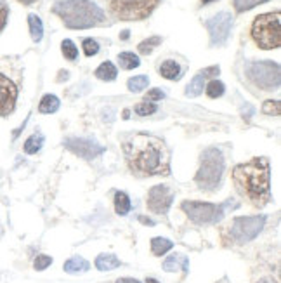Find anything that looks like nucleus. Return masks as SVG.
Masks as SVG:
<instances>
[{"instance_id":"nucleus-32","label":"nucleus","mask_w":281,"mask_h":283,"mask_svg":"<svg viewBox=\"0 0 281 283\" xmlns=\"http://www.w3.org/2000/svg\"><path fill=\"white\" fill-rule=\"evenodd\" d=\"M262 113L278 117V115L281 113V103L279 101H266L262 105Z\"/></svg>"},{"instance_id":"nucleus-30","label":"nucleus","mask_w":281,"mask_h":283,"mask_svg":"<svg viewBox=\"0 0 281 283\" xmlns=\"http://www.w3.org/2000/svg\"><path fill=\"white\" fill-rule=\"evenodd\" d=\"M160 43H162V38H160V37H150L148 40L140 42L137 45V49H139L140 54H151L155 47L160 45Z\"/></svg>"},{"instance_id":"nucleus-17","label":"nucleus","mask_w":281,"mask_h":283,"mask_svg":"<svg viewBox=\"0 0 281 283\" xmlns=\"http://www.w3.org/2000/svg\"><path fill=\"white\" fill-rule=\"evenodd\" d=\"M96 268L99 271H111L120 268V259L113 254H101L96 257Z\"/></svg>"},{"instance_id":"nucleus-12","label":"nucleus","mask_w":281,"mask_h":283,"mask_svg":"<svg viewBox=\"0 0 281 283\" xmlns=\"http://www.w3.org/2000/svg\"><path fill=\"white\" fill-rule=\"evenodd\" d=\"M64 146L70 151H73L75 155L85 158V160H92V158L99 157L104 151V148L99 143H96L94 139L89 137H68L64 141Z\"/></svg>"},{"instance_id":"nucleus-4","label":"nucleus","mask_w":281,"mask_h":283,"mask_svg":"<svg viewBox=\"0 0 281 283\" xmlns=\"http://www.w3.org/2000/svg\"><path fill=\"white\" fill-rule=\"evenodd\" d=\"M224 174V157L219 148L205 150L200 157V169L195 175V182L200 190L214 191L220 184Z\"/></svg>"},{"instance_id":"nucleus-25","label":"nucleus","mask_w":281,"mask_h":283,"mask_svg":"<svg viewBox=\"0 0 281 283\" xmlns=\"http://www.w3.org/2000/svg\"><path fill=\"white\" fill-rule=\"evenodd\" d=\"M118 63H120V66H122L123 70H134V68H137L140 65L139 56L134 54V53H122V54H118Z\"/></svg>"},{"instance_id":"nucleus-10","label":"nucleus","mask_w":281,"mask_h":283,"mask_svg":"<svg viewBox=\"0 0 281 283\" xmlns=\"http://www.w3.org/2000/svg\"><path fill=\"white\" fill-rule=\"evenodd\" d=\"M232 28V16L229 13H219L207 21V30L210 33L212 45H222L226 43Z\"/></svg>"},{"instance_id":"nucleus-22","label":"nucleus","mask_w":281,"mask_h":283,"mask_svg":"<svg viewBox=\"0 0 281 283\" xmlns=\"http://www.w3.org/2000/svg\"><path fill=\"white\" fill-rule=\"evenodd\" d=\"M28 25H30V35L35 42H40L43 37V25L42 19L38 18L37 14H30L28 16Z\"/></svg>"},{"instance_id":"nucleus-13","label":"nucleus","mask_w":281,"mask_h":283,"mask_svg":"<svg viewBox=\"0 0 281 283\" xmlns=\"http://www.w3.org/2000/svg\"><path fill=\"white\" fill-rule=\"evenodd\" d=\"M18 101V87L16 83L0 73V117H6L14 110Z\"/></svg>"},{"instance_id":"nucleus-21","label":"nucleus","mask_w":281,"mask_h":283,"mask_svg":"<svg viewBox=\"0 0 281 283\" xmlns=\"http://www.w3.org/2000/svg\"><path fill=\"white\" fill-rule=\"evenodd\" d=\"M174 243H172L168 238H162V237H156L151 240V252L156 257H162L163 254H167L168 250H172Z\"/></svg>"},{"instance_id":"nucleus-42","label":"nucleus","mask_w":281,"mask_h":283,"mask_svg":"<svg viewBox=\"0 0 281 283\" xmlns=\"http://www.w3.org/2000/svg\"><path fill=\"white\" fill-rule=\"evenodd\" d=\"M139 219L144 222V224H150V226H153V224H155V222H153V221H150V219H144V217H139Z\"/></svg>"},{"instance_id":"nucleus-29","label":"nucleus","mask_w":281,"mask_h":283,"mask_svg":"<svg viewBox=\"0 0 281 283\" xmlns=\"http://www.w3.org/2000/svg\"><path fill=\"white\" fill-rule=\"evenodd\" d=\"M267 2V0H232V6L238 13H245V11H250L254 7L260 6V4Z\"/></svg>"},{"instance_id":"nucleus-34","label":"nucleus","mask_w":281,"mask_h":283,"mask_svg":"<svg viewBox=\"0 0 281 283\" xmlns=\"http://www.w3.org/2000/svg\"><path fill=\"white\" fill-rule=\"evenodd\" d=\"M51 264H52V257H49V256H37V259H35V262H33V266L37 271L47 269Z\"/></svg>"},{"instance_id":"nucleus-8","label":"nucleus","mask_w":281,"mask_h":283,"mask_svg":"<svg viewBox=\"0 0 281 283\" xmlns=\"http://www.w3.org/2000/svg\"><path fill=\"white\" fill-rule=\"evenodd\" d=\"M266 224V216H252V217H236L227 228L231 243H247L252 242L257 234L262 231Z\"/></svg>"},{"instance_id":"nucleus-9","label":"nucleus","mask_w":281,"mask_h":283,"mask_svg":"<svg viewBox=\"0 0 281 283\" xmlns=\"http://www.w3.org/2000/svg\"><path fill=\"white\" fill-rule=\"evenodd\" d=\"M180 209L186 212V216L196 224H210V222H217L224 216V207L214 205V203L207 202H182Z\"/></svg>"},{"instance_id":"nucleus-40","label":"nucleus","mask_w":281,"mask_h":283,"mask_svg":"<svg viewBox=\"0 0 281 283\" xmlns=\"http://www.w3.org/2000/svg\"><path fill=\"white\" fill-rule=\"evenodd\" d=\"M19 2H21L23 6H31V4H35L37 0H19Z\"/></svg>"},{"instance_id":"nucleus-20","label":"nucleus","mask_w":281,"mask_h":283,"mask_svg":"<svg viewBox=\"0 0 281 283\" xmlns=\"http://www.w3.org/2000/svg\"><path fill=\"white\" fill-rule=\"evenodd\" d=\"M115 212L118 214V216H127L128 212H130V198H128L127 193H123V191H118V193H115Z\"/></svg>"},{"instance_id":"nucleus-45","label":"nucleus","mask_w":281,"mask_h":283,"mask_svg":"<svg viewBox=\"0 0 281 283\" xmlns=\"http://www.w3.org/2000/svg\"><path fill=\"white\" fill-rule=\"evenodd\" d=\"M2 231H4V229H2V226H0V237H2Z\"/></svg>"},{"instance_id":"nucleus-15","label":"nucleus","mask_w":281,"mask_h":283,"mask_svg":"<svg viewBox=\"0 0 281 283\" xmlns=\"http://www.w3.org/2000/svg\"><path fill=\"white\" fill-rule=\"evenodd\" d=\"M188 259L184 256H180V254H174V256H170L168 259H165V262H163V269L168 271V273H175V271L182 269L184 273L188 271Z\"/></svg>"},{"instance_id":"nucleus-3","label":"nucleus","mask_w":281,"mask_h":283,"mask_svg":"<svg viewBox=\"0 0 281 283\" xmlns=\"http://www.w3.org/2000/svg\"><path fill=\"white\" fill-rule=\"evenodd\" d=\"M52 11L63 19L64 26L71 30L99 26L106 19L103 9L96 6L92 0H61L56 4Z\"/></svg>"},{"instance_id":"nucleus-16","label":"nucleus","mask_w":281,"mask_h":283,"mask_svg":"<svg viewBox=\"0 0 281 283\" xmlns=\"http://www.w3.org/2000/svg\"><path fill=\"white\" fill-rule=\"evenodd\" d=\"M63 268H64V271H66V273H70V274H78V273H85V271H89L90 264L83 257H78L77 256V257L68 259V261L64 262Z\"/></svg>"},{"instance_id":"nucleus-31","label":"nucleus","mask_w":281,"mask_h":283,"mask_svg":"<svg viewBox=\"0 0 281 283\" xmlns=\"http://www.w3.org/2000/svg\"><path fill=\"white\" fill-rule=\"evenodd\" d=\"M134 111L139 117H148V115H153L156 111V105H153V103H150V101H143V103H139V105H135Z\"/></svg>"},{"instance_id":"nucleus-38","label":"nucleus","mask_w":281,"mask_h":283,"mask_svg":"<svg viewBox=\"0 0 281 283\" xmlns=\"http://www.w3.org/2000/svg\"><path fill=\"white\" fill-rule=\"evenodd\" d=\"M116 283H140V281L134 280V278H120V280H116Z\"/></svg>"},{"instance_id":"nucleus-18","label":"nucleus","mask_w":281,"mask_h":283,"mask_svg":"<svg viewBox=\"0 0 281 283\" xmlns=\"http://www.w3.org/2000/svg\"><path fill=\"white\" fill-rule=\"evenodd\" d=\"M116 75H118V71H116V66L111 61L101 63L98 70H96V77L104 82H113L116 78Z\"/></svg>"},{"instance_id":"nucleus-23","label":"nucleus","mask_w":281,"mask_h":283,"mask_svg":"<svg viewBox=\"0 0 281 283\" xmlns=\"http://www.w3.org/2000/svg\"><path fill=\"white\" fill-rule=\"evenodd\" d=\"M42 146H43V135L42 134H33V135H30V137L26 139L23 148H25V153L35 155V153H38Z\"/></svg>"},{"instance_id":"nucleus-44","label":"nucleus","mask_w":281,"mask_h":283,"mask_svg":"<svg viewBox=\"0 0 281 283\" xmlns=\"http://www.w3.org/2000/svg\"><path fill=\"white\" fill-rule=\"evenodd\" d=\"M210 2H214V0H202V4H210Z\"/></svg>"},{"instance_id":"nucleus-35","label":"nucleus","mask_w":281,"mask_h":283,"mask_svg":"<svg viewBox=\"0 0 281 283\" xmlns=\"http://www.w3.org/2000/svg\"><path fill=\"white\" fill-rule=\"evenodd\" d=\"M220 73V68L219 66H208V68H205V70L200 71V75L207 80V78H214V77H217V75Z\"/></svg>"},{"instance_id":"nucleus-41","label":"nucleus","mask_w":281,"mask_h":283,"mask_svg":"<svg viewBox=\"0 0 281 283\" xmlns=\"http://www.w3.org/2000/svg\"><path fill=\"white\" fill-rule=\"evenodd\" d=\"M128 33H130V31H128V30L122 31V35H120V38H122V40H127V38H128Z\"/></svg>"},{"instance_id":"nucleus-28","label":"nucleus","mask_w":281,"mask_h":283,"mask_svg":"<svg viewBox=\"0 0 281 283\" xmlns=\"http://www.w3.org/2000/svg\"><path fill=\"white\" fill-rule=\"evenodd\" d=\"M205 90H207V96H208V98L217 99V98H220V96L224 94L226 87H224V83L220 82V80H212L207 87H205Z\"/></svg>"},{"instance_id":"nucleus-14","label":"nucleus","mask_w":281,"mask_h":283,"mask_svg":"<svg viewBox=\"0 0 281 283\" xmlns=\"http://www.w3.org/2000/svg\"><path fill=\"white\" fill-rule=\"evenodd\" d=\"M180 71H182L180 65L177 61H174V59H167V61H163L160 65V75L163 78H167V80H179Z\"/></svg>"},{"instance_id":"nucleus-37","label":"nucleus","mask_w":281,"mask_h":283,"mask_svg":"<svg viewBox=\"0 0 281 283\" xmlns=\"http://www.w3.org/2000/svg\"><path fill=\"white\" fill-rule=\"evenodd\" d=\"M7 16H9V9H7L6 4L0 2V31L4 30V26H6V23H7Z\"/></svg>"},{"instance_id":"nucleus-26","label":"nucleus","mask_w":281,"mask_h":283,"mask_svg":"<svg viewBox=\"0 0 281 283\" xmlns=\"http://www.w3.org/2000/svg\"><path fill=\"white\" fill-rule=\"evenodd\" d=\"M148 83H150V78H148L146 75H137V77L128 78L127 87H128V90H130V92H140V90L146 89Z\"/></svg>"},{"instance_id":"nucleus-6","label":"nucleus","mask_w":281,"mask_h":283,"mask_svg":"<svg viewBox=\"0 0 281 283\" xmlns=\"http://www.w3.org/2000/svg\"><path fill=\"white\" fill-rule=\"evenodd\" d=\"M158 4L160 0H110V11L122 21H140L153 13Z\"/></svg>"},{"instance_id":"nucleus-39","label":"nucleus","mask_w":281,"mask_h":283,"mask_svg":"<svg viewBox=\"0 0 281 283\" xmlns=\"http://www.w3.org/2000/svg\"><path fill=\"white\" fill-rule=\"evenodd\" d=\"M257 283H278V281L272 280V278H262V280H259Z\"/></svg>"},{"instance_id":"nucleus-5","label":"nucleus","mask_w":281,"mask_h":283,"mask_svg":"<svg viewBox=\"0 0 281 283\" xmlns=\"http://www.w3.org/2000/svg\"><path fill=\"white\" fill-rule=\"evenodd\" d=\"M252 38L264 51L278 49L281 45V14L278 11L257 16L252 23Z\"/></svg>"},{"instance_id":"nucleus-33","label":"nucleus","mask_w":281,"mask_h":283,"mask_svg":"<svg viewBox=\"0 0 281 283\" xmlns=\"http://www.w3.org/2000/svg\"><path fill=\"white\" fill-rule=\"evenodd\" d=\"M83 47V53H85V56H89V58H92V56H96L99 53V43L96 40H92V38H85L82 43Z\"/></svg>"},{"instance_id":"nucleus-27","label":"nucleus","mask_w":281,"mask_h":283,"mask_svg":"<svg viewBox=\"0 0 281 283\" xmlns=\"http://www.w3.org/2000/svg\"><path fill=\"white\" fill-rule=\"evenodd\" d=\"M61 51H63V56L68 59V61H75V59L78 58V49H77V45H75V43L71 42L70 38L63 40V43H61Z\"/></svg>"},{"instance_id":"nucleus-19","label":"nucleus","mask_w":281,"mask_h":283,"mask_svg":"<svg viewBox=\"0 0 281 283\" xmlns=\"http://www.w3.org/2000/svg\"><path fill=\"white\" fill-rule=\"evenodd\" d=\"M59 106H61V103H59V99L56 98L54 94H45L42 99H40L38 111L40 113L51 115V113H56V111L59 110Z\"/></svg>"},{"instance_id":"nucleus-36","label":"nucleus","mask_w":281,"mask_h":283,"mask_svg":"<svg viewBox=\"0 0 281 283\" xmlns=\"http://www.w3.org/2000/svg\"><path fill=\"white\" fill-rule=\"evenodd\" d=\"M165 98V92H163L162 89H151V90H148V94H146V101H160V99H163Z\"/></svg>"},{"instance_id":"nucleus-1","label":"nucleus","mask_w":281,"mask_h":283,"mask_svg":"<svg viewBox=\"0 0 281 283\" xmlns=\"http://www.w3.org/2000/svg\"><path fill=\"white\" fill-rule=\"evenodd\" d=\"M123 153L132 172L137 175H163L168 174L167 145L151 134H132L123 139Z\"/></svg>"},{"instance_id":"nucleus-7","label":"nucleus","mask_w":281,"mask_h":283,"mask_svg":"<svg viewBox=\"0 0 281 283\" xmlns=\"http://www.w3.org/2000/svg\"><path fill=\"white\" fill-rule=\"evenodd\" d=\"M247 77L264 90H272L279 87L281 70L278 63L272 61H254L247 66Z\"/></svg>"},{"instance_id":"nucleus-43","label":"nucleus","mask_w":281,"mask_h":283,"mask_svg":"<svg viewBox=\"0 0 281 283\" xmlns=\"http://www.w3.org/2000/svg\"><path fill=\"white\" fill-rule=\"evenodd\" d=\"M146 283H158V281H156V280H153V278H148V280H146Z\"/></svg>"},{"instance_id":"nucleus-24","label":"nucleus","mask_w":281,"mask_h":283,"mask_svg":"<svg viewBox=\"0 0 281 283\" xmlns=\"http://www.w3.org/2000/svg\"><path fill=\"white\" fill-rule=\"evenodd\" d=\"M203 87H205V78L198 73L190 83H188L186 96H188V98H196V96H200L203 92Z\"/></svg>"},{"instance_id":"nucleus-11","label":"nucleus","mask_w":281,"mask_h":283,"mask_svg":"<svg viewBox=\"0 0 281 283\" xmlns=\"http://www.w3.org/2000/svg\"><path fill=\"white\" fill-rule=\"evenodd\" d=\"M172 202H174V193L165 184L153 186L148 193V209L153 214H158V216H163L168 212Z\"/></svg>"},{"instance_id":"nucleus-2","label":"nucleus","mask_w":281,"mask_h":283,"mask_svg":"<svg viewBox=\"0 0 281 283\" xmlns=\"http://www.w3.org/2000/svg\"><path fill=\"white\" fill-rule=\"evenodd\" d=\"M232 182L243 198L254 207H264L271 200V167L267 158L260 157L232 169Z\"/></svg>"}]
</instances>
